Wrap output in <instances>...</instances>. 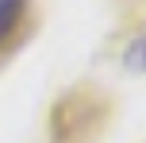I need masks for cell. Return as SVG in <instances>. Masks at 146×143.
<instances>
[{
  "mask_svg": "<svg viewBox=\"0 0 146 143\" xmlns=\"http://www.w3.org/2000/svg\"><path fill=\"white\" fill-rule=\"evenodd\" d=\"M108 116V101L96 89H69L50 108V143H92Z\"/></svg>",
  "mask_w": 146,
  "mask_h": 143,
  "instance_id": "1",
  "label": "cell"
},
{
  "mask_svg": "<svg viewBox=\"0 0 146 143\" xmlns=\"http://www.w3.org/2000/svg\"><path fill=\"white\" fill-rule=\"evenodd\" d=\"M23 15H27V0H0V50L15 39Z\"/></svg>",
  "mask_w": 146,
  "mask_h": 143,
  "instance_id": "2",
  "label": "cell"
},
{
  "mask_svg": "<svg viewBox=\"0 0 146 143\" xmlns=\"http://www.w3.org/2000/svg\"><path fill=\"white\" fill-rule=\"evenodd\" d=\"M123 66L131 70V74H146V31H142V35H135L131 43H127V50H123Z\"/></svg>",
  "mask_w": 146,
  "mask_h": 143,
  "instance_id": "3",
  "label": "cell"
}]
</instances>
